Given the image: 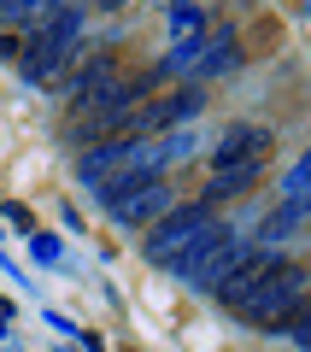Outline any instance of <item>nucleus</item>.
I'll use <instances>...</instances> for the list:
<instances>
[{
    "label": "nucleus",
    "mask_w": 311,
    "mask_h": 352,
    "mask_svg": "<svg viewBox=\"0 0 311 352\" xmlns=\"http://www.w3.org/2000/svg\"><path fill=\"white\" fill-rule=\"evenodd\" d=\"M206 36V0H171V41Z\"/></svg>",
    "instance_id": "13"
},
{
    "label": "nucleus",
    "mask_w": 311,
    "mask_h": 352,
    "mask_svg": "<svg viewBox=\"0 0 311 352\" xmlns=\"http://www.w3.org/2000/svg\"><path fill=\"white\" fill-rule=\"evenodd\" d=\"M36 258L53 264V258H59V241H53V235H36Z\"/></svg>",
    "instance_id": "18"
},
{
    "label": "nucleus",
    "mask_w": 311,
    "mask_h": 352,
    "mask_svg": "<svg viewBox=\"0 0 311 352\" xmlns=\"http://www.w3.org/2000/svg\"><path fill=\"white\" fill-rule=\"evenodd\" d=\"M294 223H299V217L282 206V212H270V217L259 223V235H264V241H288V229H294Z\"/></svg>",
    "instance_id": "17"
},
{
    "label": "nucleus",
    "mask_w": 311,
    "mask_h": 352,
    "mask_svg": "<svg viewBox=\"0 0 311 352\" xmlns=\"http://www.w3.org/2000/svg\"><path fill=\"white\" fill-rule=\"evenodd\" d=\"M241 188H253V176L247 170H229V176H212V188H206V194H212V200H229V194H241Z\"/></svg>",
    "instance_id": "16"
},
{
    "label": "nucleus",
    "mask_w": 311,
    "mask_h": 352,
    "mask_svg": "<svg viewBox=\"0 0 311 352\" xmlns=\"http://www.w3.org/2000/svg\"><path fill=\"white\" fill-rule=\"evenodd\" d=\"M100 12H124V6H136V0H94Z\"/></svg>",
    "instance_id": "19"
},
{
    "label": "nucleus",
    "mask_w": 311,
    "mask_h": 352,
    "mask_svg": "<svg viewBox=\"0 0 311 352\" xmlns=\"http://www.w3.org/2000/svg\"><path fill=\"white\" fill-rule=\"evenodd\" d=\"M76 59H83V12H53L41 30H30L18 71H24L30 82H53V76H65Z\"/></svg>",
    "instance_id": "1"
},
{
    "label": "nucleus",
    "mask_w": 311,
    "mask_h": 352,
    "mask_svg": "<svg viewBox=\"0 0 311 352\" xmlns=\"http://www.w3.org/2000/svg\"><path fill=\"white\" fill-rule=\"evenodd\" d=\"M241 252H247V247H241V241H235V235H229V229H224V223H217V229H212V235L200 241V247H194V252H188V258H176V264H171V270H176V276H182V282H188V288H200V294H212V288H217V282H224V276H229V264H235V258H241Z\"/></svg>",
    "instance_id": "7"
},
{
    "label": "nucleus",
    "mask_w": 311,
    "mask_h": 352,
    "mask_svg": "<svg viewBox=\"0 0 311 352\" xmlns=\"http://www.w3.org/2000/svg\"><path fill=\"white\" fill-rule=\"evenodd\" d=\"M212 229H217L212 206H171V212L153 223V235H147V258L153 264H176L212 235Z\"/></svg>",
    "instance_id": "6"
},
{
    "label": "nucleus",
    "mask_w": 311,
    "mask_h": 352,
    "mask_svg": "<svg viewBox=\"0 0 311 352\" xmlns=\"http://www.w3.org/2000/svg\"><path fill=\"white\" fill-rule=\"evenodd\" d=\"M106 212H112V223H159L164 212H171V188H164V176L159 170H136V176H118V182H106V188L94 194Z\"/></svg>",
    "instance_id": "2"
},
{
    "label": "nucleus",
    "mask_w": 311,
    "mask_h": 352,
    "mask_svg": "<svg viewBox=\"0 0 311 352\" xmlns=\"http://www.w3.org/2000/svg\"><path fill=\"white\" fill-rule=\"evenodd\" d=\"M235 65H241V36L235 30H212V36H200V41H176L159 59V76H194L206 88L212 76L235 71Z\"/></svg>",
    "instance_id": "4"
},
{
    "label": "nucleus",
    "mask_w": 311,
    "mask_h": 352,
    "mask_svg": "<svg viewBox=\"0 0 311 352\" xmlns=\"http://www.w3.org/2000/svg\"><path fill=\"white\" fill-rule=\"evenodd\" d=\"M282 206H288L294 217H311V147L299 153V164L282 176Z\"/></svg>",
    "instance_id": "12"
},
{
    "label": "nucleus",
    "mask_w": 311,
    "mask_h": 352,
    "mask_svg": "<svg viewBox=\"0 0 311 352\" xmlns=\"http://www.w3.org/2000/svg\"><path fill=\"white\" fill-rule=\"evenodd\" d=\"M305 288H311V270H305V264H276L270 276L259 282V294H253L235 317H241V323H253V329H282L288 317L305 305Z\"/></svg>",
    "instance_id": "3"
},
{
    "label": "nucleus",
    "mask_w": 311,
    "mask_h": 352,
    "mask_svg": "<svg viewBox=\"0 0 311 352\" xmlns=\"http://www.w3.org/2000/svg\"><path fill=\"white\" fill-rule=\"evenodd\" d=\"M276 264H282V258H276V252H264V247L253 252V247H247V252H241L235 264H229V276H224V282H217V288H212V300H217V305H229V311H241V305H247L253 294H259V282L270 276Z\"/></svg>",
    "instance_id": "11"
},
{
    "label": "nucleus",
    "mask_w": 311,
    "mask_h": 352,
    "mask_svg": "<svg viewBox=\"0 0 311 352\" xmlns=\"http://www.w3.org/2000/svg\"><path fill=\"white\" fill-rule=\"evenodd\" d=\"M112 82H118V65H112V53H83V59H76L71 71L59 76V100L83 112V106H94V100H100V94H106Z\"/></svg>",
    "instance_id": "10"
},
{
    "label": "nucleus",
    "mask_w": 311,
    "mask_h": 352,
    "mask_svg": "<svg viewBox=\"0 0 311 352\" xmlns=\"http://www.w3.org/2000/svg\"><path fill=\"white\" fill-rule=\"evenodd\" d=\"M282 335H288V340H299V346L311 352V300H305V305H299V311L282 323Z\"/></svg>",
    "instance_id": "15"
},
{
    "label": "nucleus",
    "mask_w": 311,
    "mask_h": 352,
    "mask_svg": "<svg viewBox=\"0 0 311 352\" xmlns=\"http://www.w3.org/2000/svg\"><path fill=\"white\" fill-rule=\"evenodd\" d=\"M136 170H164L159 164V141L124 135V141H106V147H88L83 164H76V176H83L94 194L106 188V182H118V176H136Z\"/></svg>",
    "instance_id": "5"
},
{
    "label": "nucleus",
    "mask_w": 311,
    "mask_h": 352,
    "mask_svg": "<svg viewBox=\"0 0 311 352\" xmlns=\"http://www.w3.org/2000/svg\"><path fill=\"white\" fill-rule=\"evenodd\" d=\"M270 129L264 124H235V129H224V141L212 147V176H229V170H247V176H259V164H264V153H270Z\"/></svg>",
    "instance_id": "9"
},
{
    "label": "nucleus",
    "mask_w": 311,
    "mask_h": 352,
    "mask_svg": "<svg viewBox=\"0 0 311 352\" xmlns=\"http://www.w3.org/2000/svg\"><path fill=\"white\" fill-rule=\"evenodd\" d=\"M194 147H200V135L188 124H176V129H164L159 135V164H176V159H194Z\"/></svg>",
    "instance_id": "14"
},
{
    "label": "nucleus",
    "mask_w": 311,
    "mask_h": 352,
    "mask_svg": "<svg viewBox=\"0 0 311 352\" xmlns=\"http://www.w3.org/2000/svg\"><path fill=\"white\" fill-rule=\"evenodd\" d=\"M147 82H153V76H147ZM147 82H112L94 106H83V124H76V135L88 141V135H100V129H124L129 118L147 106Z\"/></svg>",
    "instance_id": "8"
}]
</instances>
